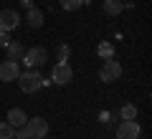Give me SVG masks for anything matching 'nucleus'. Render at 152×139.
Segmentation results:
<instances>
[{"instance_id": "dca6fc26", "label": "nucleus", "mask_w": 152, "mask_h": 139, "mask_svg": "<svg viewBox=\"0 0 152 139\" xmlns=\"http://www.w3.org/2000/svg\"><path fill=\"white\" fill-rule=\"evenodd\" d=\"M13 132H15V129L8 122H0V139H13Z\"/></svg>"}, {"instance_id": "f257e3e1", "label": "nucleus", "mask_w": 152, "mask_h": 139, "mask_svg": "<svg viewBox=\"0 0 152 139\" xmlns=\"http://www.w3.org/2000/svg\"><path fill=\"white\" fill-rule=\"evenodd\" d=\"M18 86H20L23 94H36L38 89H43V76H41V71L38 68H26L18 74Z\"/></svg>"}, {"instance_id": "ddd939ff", "label": "nucleus", "mask_w": 152, "mask_h": 139, "mask_svg": "<svg viewBox=\"0 0 152 139\" xmlns=\"http://www.w3.org/2000/svg\"><path fill=\"white\" fill-rule=\"evenodd\" d=\"M96 53H99V58H102V61H107V58H114V46H112L109 41H104V43H99Z\"/></svg>"}, {"instance_id": "2eb2a0df", "label": "nucleus", "mask_w": 152, "mask_h": 139, "mask_svg": "<svg viewBox=\"0 0 152 139\" xmlns=\"http://www.w3.org/2000/svg\"><path fill=\"white\" fill-rule=\"evenodd\" d=\"M119 116L122 119H137V106L134 104H124V106L119 109Z\"/></svg>"}, {"instance_id": "f3484780", "label": "nucleus", "mask_w": 152, "mask_h": 139, "mask_svg": "<svg viewBox=\"0 0 152 139\" xmlns=\"http://www.w3.org/2000/svg\"><path fill=\"white\" fill-rule=\"evenodd\" d=\"M56 56H58V61H69V56H71V48L66 46V43H61V46H58V51H56Z\"/></svg>"}, {"instance_id": "6ab92c4d", "label": "nucleus", "mask_w": 152, "mask_h": 139, "mask_svg": "<svg viewBox=\"0 0 152 139\" xmlns=\"http://www.w3.org/2000/svg\"><path fill=\"white\" fill-rule=\"evenodd\" d=\"M20 5L23 8H36V5H33V0H20Z\"/></svg>"}, {"instance_id": "423d86ee", "label": "nucleus", "mask_w": 152, "mask_h": 139, "mask_svg": "<svg viewBox=\"0 0 152 139\" xmlns=\"http://www.w3.org/2000/svg\"><path fill=\"white\" fill-rule=\"evenodd\" d=\"M142 127L137 124V119H122V124L117 127V139H140Z\"/></svg>"}, {"instance_id": "9d476101", "label": "nucleus", "mask_w": 152, "mask_h": 139, "mask_svg": "<svg viewBox=\"0 0 152 139\" xmlns=\"http://www.w3.org/2000/svg\"><path fill=\"white\" fill-rule=\"evenodd\" d=\"M5 51H8V58H10V61H20L23 53H26V46L18 43V41H10V43L5 46Z\"/></svg>"}, {"instance_id": "f8f14e48", "label": "nucleus", "mask_w": 152, "mask_h": 139, "mask_svg": "<svg viewBox=\"0 0 152 139\" xmlns=\"http://www.w3.org/2000/svg\"><path fill=\"white\" fill-rule=\"evenodd\" d=\"M124 10V3L122 0H104V13L107 15H119Z\"/></svg>"}, {"instance_id": "6e6552de", "label": "nucleus", "mask_w": 152, "mask_h": 139, "mask_svg": "<svg viewBox=\"0 0 152 139\" xmlns=\"http://www.w3.org/2000/svg\"><path fill=\"white\" fill-rule=\"evenodd\" d=\"M18 74H20V66H18V61H3L0 63V81H5V84H10V81L18 79Z\"/></svg>"}, {"instance_id": "20e7f679", "label": "nucleus", "mask_w": 152, "mask_h": 139, "mask_svg": "<svg viewBox=\"0 0 152 139\" xmlns=\"http://www.w3.org/2000/svg\"><path fill=\"white\" fill-rule=\"evenodd\" d=\"M71 79H74V71H71L69 61H58V63L53 66V71H51V84H56V86H66Z\"/></svg>"}, {"instance_id": "1a4fd4ad", "label": "nucleus", "mask_w": 152, "mask_h": 139, "mask_svg": "<svg viewBox=\"0 0 152 139\" xmlns=\"http://www.w3.org/2000/svg\"><path fill=\"white\" fill-rule=\"evenodd\" d=\"M26 122H28V116H26V111L23 109H10L8 111V124H10L13 129H18V127H26Z\"/></svg>"}, {"instance_id": "7ed1b4c3", "label": "nucleus", "mask_w": 152, "mask_h": 139, "mask_svg": "<svg viewBox=\"0 0 152 139\" xmlns=\"http://www.w3.org/2000/svg\"><path fill=\"white\" fill-rule=\"evenodd\" d=\"M122 76V63L117 58H107L102 63V68H99V79L104 81V84H112V81H117Z\"/></svg>"}, {"instance_id": "f03ea898", "label": "nucleus", "mask_w": 152, "mask_h": 139, "mask_svg": "<svg viewBox=\"0 0 152 139\" xmlns=\"http://www.w3.org/2000/svg\"><path fill=\"white\" fill-rule=\"evenodd\" d=\"M20 61L28 66V68H41V66L48 61V51L41 48V46H36V48H26V53H23Z\"/></svg>"}, {"instance_id": "aec40b11", "label": "nucleus", "mask_w": 152, "mask_h": 139, "mask_svg": "<svg viewBox=\"0 0 152 139\" xmlns=\"http://www.w3.org/2000/svg\"><path fill=\"white\" fill-rule=\"evenodd\" d=\"M86 3H89V0H86Z\"/></svg>"}, {"instance_id": "39448f33", "label": "nucleus", "mask_w": 152, "mask_h": 139, "mask_svg": "<svg viewBox=\"0 0 152 139\" xmlns=\"http://www.w3.org/2000/svg\"><path fill=\"white\" fill-rule=\"evenodd\" d=\"M26 132H28V139H43L48 134V122L43 116H33L26 122Z\"/></svg>"}, {"instance_id": "4468645a", "label": "nucleus", "mask_w": 152, "mask_h": 139, "mask_svg": "<svg viewBox=\"0 0 152 139\" xmlns=\"http://www.w3.org/2000/svg\"><path fill=\"white\" fill-rule=\"evenodd\" d=\"M84 5H86V0H61V8L69 10V13L79 10V8H84Z\"/></svg>"}, {"instance_id": "9b49d317", "label": "nucleus", "mask_w": 152, "mask_h": 139, "mask_svg": "<svg viewBox=\"0 0 152 139\" xmlns=\"http://www.w3.org/2000/svg\"><path fill=\"white\" fill-rule=\"evenodd\" d=\"M28 25L31 28H41L43 25V10H38V8H28Z\"/></svg>"}, {"instance_id": "0eeeda50", "label": "nucleus", "mask_w": 152, "mask_h": 139, "mask_svg": "<svg viewBox=\"0 0 152 139\" xmlns=\"http://www.w3.org/2000/svg\"><path fill=\"white\" fill-rule=\"evenodd\" d=\"M20 25V15H18V10H13V8H3L0 10V31H15V28Z\"/></svg>"}, {"instance_id": "a211bd4d", "label": "nucleus", "mask_w": 152, "mask_h": 139, "mask_svg": "<svg viewBox=\"0 0 152 139\" xmlns=\"http://www.w3.org/2000/svg\"><path fill=\"white\" fill-rule=\"evenodd\" d=\"M8 43H10V33H8V31H0V46L5 48Z\"/></svg>"}]
</instances>
